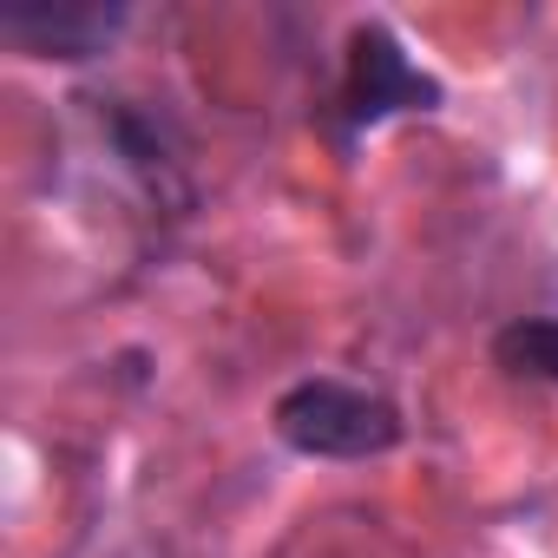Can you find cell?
Listing matches in <instances>:
<instances>
[{
    "label": "cell",
    "instance_id": "cell-1",
    "mask_svg": "<svg viewBox=\"0 0 558 558\" xmlns=\"http://www.w3.org/2000/svg\"><path fill=\"white\" fill-rule=\"evenodd\" d=\"M269 427H276V440H283L290 453H303V460H375V453H388L408 434V421H401V408L388 395L355 388L342 375L296 381L283 401H276Z\"/></svg>",
    "mask_w": 558,
    "mask_h": 558
},
{
    "label": "cell",
    "instance_id": "cell-2",
    "mask_svg": "<svg viewBox=\"0 0 558 558\" xmlns=\"http://www.w3.org/2000/svg\"><path fill=\"white\" fill-rule=\"evenodd\" d=\"M434 106H440V80L421 73L381 21L349 34V66H342V125L349 132H375L401 112H434Z\"/></svg>",
    "mask_w": 558,
    "mask_h": 558
},
{
    "label": "cell",
    "instance_id": "cell-3",
    "mask_svg": "<svg viewBox=\"0 0 558 558\" xmlns=\"http://www.w3.org/2000/svg\"><path fill=\"white\" fill-rule=\"evenodd\" d=\"M125 8L112 0H14L0 8V40L34 60H99L125 34Z\"/></svg>",
    "mask_w": 558,
    "mask_h": 558
},
{
    "label": "cell",
    "instance_id": "cell-4",
    "mask_svg": "<svg viewBox=\"0 0 558 558\" xmlns=\"http://www.w3.org/2000/svg\"><path fill=\"white\" fill-rule=\"evenodd\" d=\"M493 355H499V368L558 388V316H519V323H506L493 336Z\"/></svg>",
    "mask_w": 558,
    "mask_h": 558
}]
</instances>
